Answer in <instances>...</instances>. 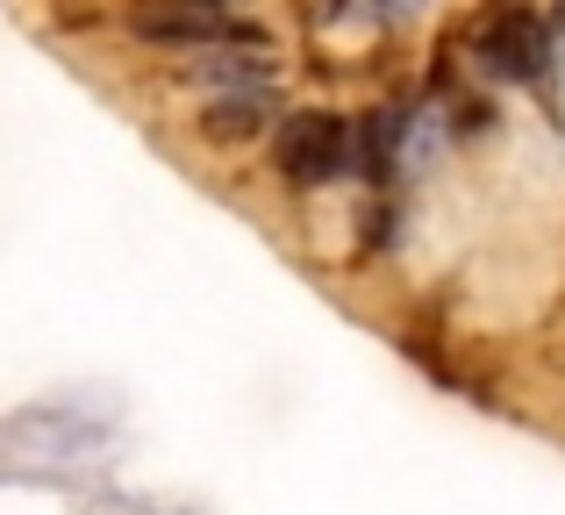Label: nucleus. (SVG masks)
Wrapping results in <instances>:
<instances>
[{"label": "nucleus", "mask_w": 565, "mask_h": 515, "mask_svg": "<svg viewBox=\"0 0 565 515\" xmlns=\"http://www.w3.org/2000/svg\"><path fill=\"white\" fill-rule=\"evenodd\" d=\"M273 165L294 194H316V186H337L351 172V122L337 108H294L279 122Z\"/></svg>", "instance_id": "1"}, {"label": "nucleus", "mask_w": 565, "mask_h": 515, "mask_svg": "<svg viewBox=\"0 0 565 515\" xmlns=\"http://www.w3.org/2000/svg\"><path fill=\"white\" fill-rule=\"evenodd\" d=\"M472 65L501 86H537L552 72V22L530 8H494L472 22Z\"/></svg>", "instance_id": "2"}, {"label": "nucleus", "mask_w": 565, "mask_h": 515, "mask_svg": "<svg viewBox=\"0 0 565 515\" xmlns=\"http://www.w3.org/2000/svg\"><path fill=\"white\" fill-rule=\"evenodd\" d=\"M122 29L143 36V43H158V51H236V43H244V51H273L258 22H244V14H230V8H180V0H166V8H129Z\"/></svg>", "instance_id": "3"}, {"label": "nucleus", "mask_w": 565, "mask_h": 515, "mask_svg": "<svg viewBox=\"0 0 565 515\" xmlns=\"http://www.w3.org/2000/svg\"><path fill=\"white\" fill-rule=\"evenodd\" d=\"M265 122H273V94H215L201 108V137L222 143V151H230V143H250Z\"/></svg>", "instance_id": "4"}]
</instances>
